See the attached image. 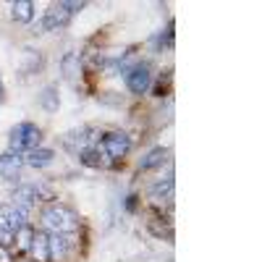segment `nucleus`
<instances>
[{
  "label": "nucleus",
  "instance_id": "obj_9",
  "mask_svg": "<svg viewBox=\"0 0 262 262\" xmlns=\"http://www.w3.org/2000/svg\"><path fill=\"white\" fill-rule=\"evenodd\" d=\"M24 155H16V152H3L0 155V179H6V181H13L21 176V168H24Z\"/></svg>",
  "mask_w": 262,
  "mask_h": 262
},
{
  "label": "nucleus",
  "instance_id": "obj_19",
  "mask_svg": "<svg viewBox=\"0 0 262 262\" xmlns=\"http://www.w3.org/2000/svg\"><path fill=\"white\" fill-rule=\"evenodd\" d=\"M69 238H66V233H50V254L53 257H63L66 252H69Z\"/></svg>",
  "mask_w": 262,
  "mask_h": 262
},
{
  "label": "nucleus",
  "instance_id": "obj_5",
  "mask_svg": "<svg viewBox=\"0 0 262 262\" xmlns=\"http://www.w3.org/2000/svg\"><path fill=\"white\" fill-rule=\"evenodd\" d=\"M97 131L92 128V126H81V128H74V131H69V134L63 137V147L69 149V152H74V155H79V152H84V149H90V147H95V137Z\"/></svg>",
  "mask_w": 262,
  "mask_h": 262
},
{
  "label": "nucleus",
  "instance_id": "obj_23",
  "mask_svg": "<svg viewBox=\"0 0 262 262\" xmlns=\"http://www.w3.org/2000/svg\"><path fill=\"white\" fill-rule=\"evenodd\" d=\"M63 6H66V11H69L71 16H74V13H79V11L84 8V3H81V0H79V3H74V0H63Z\"/></svg>",
  "mask_w": 262,
  "mask_h": 262
},
{
  "label": "nucleus",
  "instance_id": "obj_8",
  "mask_svg": "<svg viewBox=\"0 0 262 262\" xmlns=\"http://www.w3.org/2000/svg\"><path fill=\"white\" fill-rule=\"evenodd\" d=\"M71 21V13L66 11L63 3H53L48 11H45V18H42V29H50V32H58L63 27H69Z\"/></svg>",
  "mask_w": 262,
  "mask_h": 262
},
{
  "label": "nucleus",
  "instance_id": "obj_12",
  "mask_svg": "<svg viewBox=\"0 0 262 262\" xmlns=\"http://www.w3.org/2000/svg\"><path fill=\"white\" fill-rule=\"evenodd\" d=\"M79 163L86 165V168H97V170H102V168L111 165V160L105 158V152H102L100 147H90V149L79 152Z\"/></svg>",
  "mask_w": 262,
  "mask_h": 262
},
{
  "label": "nucleus",
  "instance_id": "obj_1",
  "mask_svg": "<svg viewBox=\"0 0 262 262\" xmlns=\"http://www.w3.org/2000/svg\"><path fill=\"white\" fill-rule=\"evenodd\" d=\"M42 223L53 233H74L79 231V215L66 205H48L42 210Z\"/></svg>",
  "mask_w": 262,
  "mask_h": 262
},
{
  "label": "nucleus",
  "instance_id": "obj_10",
  "mask_svg": "<svg viewBox=\"0 0 262 262\" xmlns=\"http://www.w3.org/2000/svg\"><path fill=\"white\" fill-rule=\"evenodd\" d=\"M0 226L8 228L11 233H16V231H21V228L27 226V212H21V210L13 207V205L3 207V210H0Z\"/></svg>",
  "mask_w": 262,
  "mask_h": 262
},
{
  "label": "nucleus",
  "instance_id": "obj_3",
  "mask_svg": "<svg viewBox=\"0 0 262 262\" xmlns=\"http://www.w3.org/2000/svg\"><path fill=\"white\" fill-rule=\"evenodd\" d=\"M100 149L105 152V158L111 163H118L128 155L131 139H128L126 131H107V134L102 137V142H100Z\"/></svg>",
  "mask_w": 262,
  "mask_h": 262
},
{
  "label": "nucleus",
  "instance_id": "obj_17",
  "mask_svg": "<svg viewBox=\"0 0 262 262\" xmlns=\"http://www.w3.org/2000/svg\"><path fill=\"white\" fill-rule=\"evenodd\" d=\"M165 158H168V149H165V147H155V149H149L147 155L139 160V170H152V168H158V165H163V163H165Z\"/></svg>",
  "mask_w": 262,
  "mask_h": 262
},
{
  "label": "nucleus",
  "instance_id": "obj_6",
  "mask_svg": "<svg viewBox=\"0 0 262 262\" xmlns=\"http://www.w3.org/2000/svg\"><path fill=\"white\" fill-rule=\"evenodd\" d=\"M173 189H176V181H173V173H168L165 179H160V181H155L149 186V202H152V207L155 210H163V207H168L170 202H173Z\"/></svg>",
  "mask_w": 262,
  "mask_h": 262
},
{
  "label": "nucleus",
  "instance_id": "obj_2",
  "mask_svg": "<svg viewBox=\"0 0 262 262\" xmlns=\"http://www.w3.org/2000/svg\"><path fill=\"white\" fill-rule=\"evenodd\" d=\"M39 142H42V131H39L37 123H29V121L16 123L8 134V149L16 152V155H24V152L37 149Z\"/></svg>",
  "mask_w": 262,
  "mask_h": 262
},
{
  "label": "nucleus",
  "instance_id": "obj_22",
  "mask_svg": "<svg viewBox=\"0 0 262 262\" xmlns=\"http://www.w3.org/2000/svg\"><path fill=\"white\" fill-rule=\"evenodd\" d=\"M155 42H158V45H163V34ZM165 48H173V24H168V29H165Z\"/></svg>",
  "mask_w": 262,
  "mask_h": 262
},
{
  "label": "nucleus",
  "instance_id": "obj_20",
  "mask_svg": "<svg viewBox=\"0 0 262 262\" xmlns=\"http://www.w3.org/2000/svg\"><path fill=\"white\" fill-rule=\"evenodd\" d=\"M32 233H34V228H29V226H24L21 231H16V247H18V249H29Z\"/></svg>",
  "mask_w": 262,
  "mask_h": 262
},
{
  "label": "nucleus",
  "instance_id": "obj_21",
  "mask_svg": "<svg viewBox=\"0 0 262 262\" xmlns=\"http://www.w3.org/2000/svg\"><path fill=\"white\" fill-rule=\"evenodd\" d=\"M16 242V233H11L8 228H3L0 226V247H6V249H11V244Z\"/></svg>",
  "mask_w": 262,
  "mask_h": 262
},
{
  "label": "nucleus",
  "instance_id": "obj_26",
  "mask_svg": "<svg viewBox=\"0 0 262 262\" xmlns=\"http://www.w3.org/2000/svg\"><path fill=\"white\" fill-rule=\"evenodd\" d=\"M6 100V90H3V79H0V102Z\"/></svg>",
  "mask_w": 262,
  "mask_h": 262
},
{
  "label": "nucleus",
  "instance_id": "obj_18",
  "mask_svg": "<svg viewBox=\"0 0 262 262\" xmlns=\"http://www.w3.org/2000/svg\"><path fill=\"white\" fill-rule=\"evenodd\" d=\"M39 69H42V53L27 48L24 58H21V74H37Z\"/></svg>",
  "mask_w": 262,
  "mask_h": 262
},
{
  "label": "nucleus",
  "instance_id": "obj_4",
  "mask_svg": "<svg viewBox=\"0 0 262 262\" xmlns=\"http://www.w3.org/2000/svg\"><path fill=\"white\" fill-rule=\"evenodd\" d=\"M123 79H126V86H128L131 95H144L152 86V71H149L147 63H134L123 74Z\"/></svg>",
  "mask_w": 262,
  "mask_h": 262
},
{
  "label": "nucleus",
  "instance_id": "obj_16",
  "mask_svg": "<svg viewBox=\"0 0 262 262\" xmlns=\"http://www.w3.org/2000/svg\"><path fill=\"white\" fill-rule=\"evenodd\" d=\"M11 16H13V21H18V24H29V21L34 18V3L32 0H16V3L11 6Z\"/></svg>",
  "mask_w": 262,
  "mask_h": 262
},
{
  "label": "nucleus",
  "instance_id": "obj_15",
  "mask_svg": "<svg viewBox=\"0 0 262 262\" xmlns=\"http://www.w3.org/2000/svg\"><path fill=\"white\" fill-rule=\"evenodd\" d=\"M53 160H55V152L45 149V147H37V149L27 152V158H24V163L32 165V168H48Z\"/></svg>",
  "mask_w": 262,
  "mask_h": 262
},
{
  "label": "nucleus",
  "instance_id": "obj_7",
  "mask_svg": "<svg viewBox=\"0 0 262 262\" xmlns=\"http://www.w3.org/2000/svg\"><path fill=\"white\" fill-rule=\"evenodd\" d=\"M29 257L32 262H53V254H50V233L37 228L32 233V244H29Z\"/></svg>",
  "mask_w": 262,
  "mask_h": 262
},
{
  "label": "nucleus",
  "instance_id": "obj_13",
  "mask_svg": "<svg viewBox=\"0 0 262 262\" xmlns=\"http://www.w3.org/2000/svg\"><path fill=\"white\" fill-rule=\"evenodd\" d=\"M34 202H37V194H34V184H29V186H18L16 191H13V207H18L21 212H29L32 207H34Z\"/></svg>",
  "mask_w": 262,
  "mask_h": 262
},
{
  "label": "nucleus",
  "instance_id": "obj_14",
  "mask_svg": "<svg viewBox=\"0 0 262 262\" xmlns=\"http://www.w3.org/2000/svg\"><path fill=\"white\" fill-rule=\"evenodd\" d=\"M37 102H39V107L45 113H58V107H60V97H58V86H45L39 95H37Z\"/></svg>",
  "mask_w": 262,
  "mask_h": 262
},
{
  "label": "nucleus",
  "instance_id": "obj_24",
  "mask_svg": "<svg viewBox=\"0 0 262 262\" xmlns=\"http://www.w3.org/2000/svg\"><path fill=\"white\" fill-rule=\"evenodd\" d=\"M0 262H13V257H11V249L0 247Z\"/></svg>",
  "mask_w": 262,
  "mask_h": 262
},
{
  "label": "nucleus",
  "instance_id": "obj_11",
  "mask_svg": "<svg viewBox=\"0 0 262 262\" xmlns=\"http://www.w3.org/2000/svg\"><path fill=\"white\" fill-rule=\"evenodd\" d=\"M81 69H84V63H81V55L79 53H66L63 60H60V71L63 76L69 79V81H76L81 76Z\"/></svg>",
  "mask_w": 262,
  "mask_h": 262
},
{
  "label": "nucleus",
  "instance_id": "obj_25",
  "mask_svg": "<svg viewBox=\"0 0 262 262\" xmlns=\"http://www.w3.org/2000/svg\"><path fill=\"white\" fill-rule=\"evenodd\" d=\"M137 200H139V196L131 194V196H128V202H126V210H137Z\"/></svg>",
  "mask_w": 262,
  "mask_h": 262
}]
</instances>
